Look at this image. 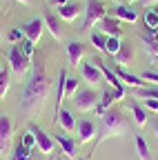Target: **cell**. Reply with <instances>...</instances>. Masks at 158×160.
<instances>
[{"mask_svg": "<svg viewBox=\"0 0 158 160\" xmlns=\"http://www.w3.org/2000/svg\"><path fill=\"white\" fill-rule=\"evenodd\" d=\"M51 91V80L47 76V69L43 62H33L31 71L27 76V82L23 89V100H20V109L25 113H36L47 105V98Z\"/></svg>", "mask_w": 158, "mask_h": 160, "instance_id": "6da1fadb", "label": "cell"}, {"mask_svg": "<svg viewBox=\"0 0 158 160\" xmlns=\"http://www.w3.org/2000/svg\"><path fill=\"white\" fill-rule=\"evenodd\" d=\"M129 129V122L120 109H107L103 116H100V127L96 131V138H94V151L96 147L107 138H118V136H125Z\"/></svg>", "mask_w": 158, "mask_h": 160, "instance_id": "7a4b0ae2", "label": "cell"}, {"mask_svg": "<svg viewBox=\"0 0 158 160\" xmlns=\"http://www.w3.org/2000/svg\"><path fill=\"white\" fill-rule=\"evenodd\" d=\"M7 60H9V65H11V73H13L16 78L25 80V76H29L33 62H31L29 58L23 56V51L18 49V45H11V49H9V53H7Z\"/></svg>", "mask_w": 158, "mask_h": 160, "instance_id": "3957f363", "label": "cell"}, {"mask_svg": "<svg viewBox=\"0 0 158 160\" xmlns=\"http://www.w3.org/2000/svg\"><path fill=\"white\" fill-rule=\"evenodd\" d=\"M71 107L74 109H78L80 113H89V111H96V107H98V98L96 96V91H91V89H78L71 98Z\"/></svg>", "mask_w": 158, "mask_h": 160, "instance_id": "277c9868", "label": "cell"}, {"mask_svg": "<svg viewBox=\"0 0 158 160\" xmlns=\"http://www.w3.org/2000/svg\"><path fill=\"white\" fill-rule=\"evenodd\" d=\"M107 16V7L103 0H87V9H85V22L80 29H89L91 25H98L100 20Z\"/></svg>", "mask_w": 158, "mask_h": 160, "instance_id": "5b68a950", "label": "cell"}, {"mask_svg": "<svg viewBox=\"0 0 158 160\" xmlns=\"http://www.w3.org/2000/svg\"><path fill=\"white\" fill-rule=\"evenodd\" d=\"M29 131H31V133H33V138H36V147L40 149L43 153H47V156H49V153L54 151V142H56V140H54L49 133H45L40 127H36V125H29Z\"/></svg>", "mask_w": 158, "mask_h": 160, "instance_id": "8992f818", "label": "cell"}, {"mask_svg": "<svg viewBox=\"0 0 158 160\" xmlns=\"http://www.w3.org/2000/svg\"><path fill=\"white\" fill-rule=\"evenodd\" d=\"M91 62H94L98 69H100L103 78L107 80V82H109L114 89H123V82H120V78L116 76V71H114L111 67H107V65H105V60H103V58H96V56H94V58H91Z\"/></svg>", "mask_w": 158, "mask_h": 160, "instance_id": "52a82bcc", "label": "cell"}, {"mask_svg": "<svg viewBox=\"0 0 158 160\" xmlns=\"http://www.w3.org/2000/svg\"><path fill=\"white\" fill-rule=\"evenodd\" d=\"M76 131H78V145H85V142H91L96 138V125L91 120H78L76 125Z\"/></svg>", "mask_w": 158, "mask_h": 160, "instance_id": "ba28073f", "label": "cell"}, {"mask_svg": "<svg viewBox=\"0 0 158 160\" xmlns=\"http://www.w3.org/2000/svg\"><path fill=\"white\" fill-rule=\"evenodd\" d=\"M56 142H58V147H60V151H63V156L65 158H69V160H74L76 158V149H78V140H74V138H69V136H65V133H56Z\"/></svg>", "mask_w": 158, "mask_h": 160, "instance_id": "9c48e42d", "label": "cell"}, {"mask_svg": "<svg viewBox=\"0 0 158 160\" xmlns=\"http://www.w3.org/2000/svg\"><path fill=\"white\" fill-rule=\"evenodd\" d=\"M98 27H100V31L105 36H114V38H120L123 29H120V20L118 18H111V16H105L100 22H98Z\"/></svg>", "mask_w": 158, "mask_h": 160, "instance_id": "30bf717a", "label": "cell"}, {"mask_svg": "<svg viewBox=\"0 0 158 160\" xmlns=\"http://www.w3.org/2000/svg\"><path fill=\"white\" fill-rule=\"evenodd\" d=\"M43 27H45V22L36 18V20H29V22L23 27V33H25L27 40H31V42L36 45L38 40H40V36H43Z\"/></svg>", "mask_w": 158, "mask_h": 160, "instance_id": "8fae6325", "label": "cell"}, {"mask_svg": "<svg viewBox=\"0 0 158 160\" xmlns=\"http://www.w3.org/2000/svg\"><path fill=\"white\" fill-rule=\"evenodd\" d=\"M116 76L120 78V82H125V85H129V87H134V89L147 87V80H143L140 76L129 73V71H127V69H123V67H116Z\"/></svg>", "mask_w": 158, "mask_h": 160, "instance_id": "7c38bea8", "label": "cell"}, {"mask_svg": "<svg viewBox=\"0 0 158 160\" xmlns=\"http://www.w3.org/2000/svg\"><path fill=\"white\" fill-rule=\"evenodd\" d=\"M138 36H140L143 45H145V49H147V53H149V58H151V62L158 65V38L151 36V33H147V31H140Z\"/></svg>", "mask_w": 158, "mask_h": 160, "instance_id": "4fadbf2b", "label": "cell"}, {"mask_svg": "<svg viewBox=\"0 0 158 160\" xmlns=\"http://www.w3.org/2000/svg\"><path fill=\"white\" fill-rule=\"evenodd\" d=\"M67 56H69V65L78 67V62H80L83 56H85V45L78 42V40H71V42L67 45Z\"/></svg>", "mask_w": 158, "mask_h": 160, "instance_id": "5bb4252c", "label": "cell"}, {"mask_svg": "<svg viewBox=\"0 0 158 160\" xmlns=\"http://www.w3.org/2000/svg\"><path fill=\"white\" fill-rule=\"evenodd\" d=\"M80 73H83V78H85V82H89V85H98V82L103 80L100 69H98L94 62H85V65L80 67Z\"/></svg>", "mask_w": 158, "mask_h": 160, "instance_id": "9a60e30c", "label": "cell"}, {"mask_svg": "<svg viewBox=\"0 0 158 160\" xmlns=\"http://www.w3.org/2000/svg\"><path fill=\"white\" fill-rule=\"evenodd\" d=\"M127 107H129V111H131L134 125L143 129V127L147 125V109H145V107H140L138 102H134V100H131V102H127Z\"/></svg>", "mask_w": 158, "mask_h": 160, "instance_id": "2e32d148", "label": "cell"}, {"mask_svg": "<svg viewBox=\"0 0 158 160\" xmlns=\"http://www.w3.org/2000/svg\"><path fill=\"white\" fill-rule=\"evenodd\" d=\"M111 58H114V65H116V67H123V69H125L127 65L134 62V49H131L129 45H123L120 51H118L116 56H111Z\"/></svg>", "mask_w": 158, "mask_h": 160, "instance_id": "e0dca14e", "label": "cell"}, {"mask_svg": "<svg viewBox=\"0 0 158 160\" xmlns=\"http://www.w3.org/2000/svg\"><path fill=\"white\" fill-rule=\"evenodd\" d=\"M11 65L9 60L7 62H0V98H5L7 91H9V82H11Z\"/></svg>", "mask_w": 158, "mask_h": 160, "instance_id": "ac0fdd59", "label": "cell"}, {"mask_svg": "<svg viewBox=\"0 0 158 160\" xmlns=\"http://www.w3.org/2000/svg\"><path fill=\"white\" fill-rule=\"evenodd\" d=\"M56 125H60L65 131H76V120H74V116H71V111H67V109H60V111H56Z\"/></svg>", "mask_w": 158, "mask_h": 160, "instance_id": "d6986e66", "label": "cell"}, {"mask_svg": "<svg viewBox=\"0 0 158 160\" xmlns=\"http://www.w3.org/2000/svg\"><path fill=\"white\" fill-rule=\"evenodd\" d=\"M13 138V127H11V120L7 116H0V147H5L11 142Z\"/></svg>", "mask_w": 158, "mask_h": 160, "instance_id": "ffe728a7", "label": "cell"}, {"mask_svg": "<svg viewBox=\"0 0 158 160\" xmlns=\"http://www.w3.org/2000/svg\"><path fill=\"white\" fill-rule=\"evenodd\" d=\"M45 27L49 29V33H51L56 40L63 38V31H60V18H58L56 13H51V11L45 13Z\"/></svg>", "mask_w": 158, "mask_h": 160, "instance_id": "44dd1931", "label": "cell"}, {"mask_svg": "<svg viewBox=\"0 0 158 160\" xmlns=\"http://www.w3.org/2000/svg\"><path fill=\"white\" fill-rule=\"evenodd\" d=\"M116 102L114 100V89H105L103 91V96H100V100H98V107H96V113L98 116H103L107 109H111V105Z\"/></svg>", "mask_w": 158, "mask_h": 160, "instance_id": "7402d4cb", "label": "cell"}, {"mask_svg": "<svg viewBox=\"0 0 158 160\" xmlns=\"http://www.w3.org/2000/svg\"><path fill=\"white\" fill-rule=\"evenodd\" d=\"M78 5H74V2H67V5H63V7H58V18L60 20H67V22H71V20H76L78 18Z\"/></svg>", "mask_w": 158, "mask_h": 160, "instance_id": "603a6c76", "label": "cell"}, {"mask_svg": "<svg viewBox=\"0 0 158 160\" xmlns=\"http://www.w3.org/2000/svg\"><path fill=\"white\" fill-rule=\"evenodd\" d=\"M114 13H116L118 20H127V22H136V20H138L136 9H131V7H127V5H118V7L114 9Z\"/></svg>", "mask_w": 158, "mask_h": 160, "instance_id": "cb8c5ba5", "label": "cell"}, {"mask_svg": "<svg viewBox=\"0 0 158 160\" xmlns=\"http://www.w3.org/2000/svg\"><path fill=\"white\" fill-rule=\"evenodd\" d=\"M136 153H138V160H154L149 153V145L145 142L143 136H136Z\"/></svg>", "mask_w": 158, "mask_h": 160, "instance_id": "d4e9b609", "label": "cell"}, {"mask_svg": "<svg viewBox=\"0 0 158 160\" xmlns=\"http://www.w3.org/2000/svg\"><path fill=\"white\" fill-rule=\"evenodd\" d=\"M65 80H67V71L60 69V76H58V100H56V111H60V102L65 100Z\"/></svg>", "mask_w": 158, "mask_h": 160, "instance_id": "484cf974", "label": "cell"}, {"mask_svg": "<svg viewBox=\"0 0 158 160\" xmlns=\"http://www.w3.org/2000/svg\"><path fill=\"white\" fill-rule=\"evenodd\" d=\"M107 38L109 36H105L100 29H98V31H94L91 33V45L98 49V51H105V45H107Z\"/></svg>", "mask_w": 158, "mask_h": 160, "instance_id": "4316f807", "label": "cell"}, {"mask_svg": "<svg viewBox=\"0 0 158 160\" xmlns=\"http://www.w3.org/2000/svg\"><path fill=\"white\" fill-rule=\"evenodd\" d=\"M18 45V49L23 51V56L25 58H29V60H33V49H36V45L31 42V40H27V38H23L20 42H16Z\"/></svg>", "mask_w": 158, "mask_h": 160, "instance_id": "83f0119b", "label": "cell"}, {"mask_svg": "<svg viewBox=\"0 0 158 160\" xmlns=\"http://www.w3.org/2000/svg\"><path fill=\"white\" fill-rule=\"evenodd\" d=\"M120 47H123L120 38H114V36H109V38H107V45H105V53H109V56H116L118 51H120Z\"/></svg>", "mask_w": 158, "mask_h": 160, "instance_id": "f1b7e54d", "label": "cell"}, {"mask_svg": "<svg viewBox=\"0 0 158 160\" xmlns=\"http://www.w3.org/2000/svg\"><path fill=\"white\" fill-rule=\"evenodd\" d=\"M136 93L140 96L143 100L145 98H154L158 100V85H149V87H140V89H136Z\"/></svg>", "mask_w": 158, "mask_h": 160, "instance_id": "f546056e", "label": "cell"}, {"mask_svg": "<svg viewBox=\"0 0 158 160\" xmlns=\"http://www.w3.org/2000/svg\"><path fill=\"white\" fill-rule=\"evenodd\" d=\"M11 160H31V149H27V147L20 142V145H18V147L13 149Z\"/></svg>", "mask_w": 158, "mask_h": 160, "instance_id": "4dcf8cb0", "label": "cell"}, {"mask_svg": "<svg viewBox=\"0 0 158 160\" xmlns=\"http://www.w3.org/2000/svg\"><path fill=\"white\" fill-rule=\"evenodd\" d=\"M76 91H78V78H67L65 80V100L71 98Z\"/></svg>", "mask_w": 158, "mask_h": 160, "instance_id": "1f68e13d", "label": "cell"}, {"mask_svg": "<svg viewBox=\"0 0 158 160\" xmlns=\"http://www.w3.org/2000/svg\"><path fill=\"white\" fill-rule=\"evenodd\" d=\"M20 142H23L27 149H33V147H36V138H33V133H31V131H25V133H23V138H20Z\"/></svg>", "mask_w": 158, "mask_h": 160, "instance_id": "d6a6232c", "label": "cell"}, {"mask_svg": "<svg viewBox=\"0 0 158 160\" xmlns=\"http://www.w3.org/2000/svg\"><path fill=\"white\" fill-rule=\"evenodd\" d=\"M140 78H143V80H147V82H154V85H158V71H145Z\"/></svg>", "mask_w": 158, "mask_h": 160, "instance_id": "836d02e7", "label": "cell"}, {"mask_svg": "<svg viewBox=\"0 0 158 160\" xmlns=\"http://www.w3.org/2000/svg\"><path fill=\"white\" fill-rule=\"evenodd\" d=\"M9 40H11V42L16 45V42H20V40H23V29H13V31H9V36H7Z\"/></svg>", "mask_w": 158, "mask_h": 160, "instance_id": "e575fe53", "label": "cell"}, {"mask_svg": "<svg viewBox=\"0 0 158 160\" xmlns=\"http://www.w3.org/2000/svg\"><path fill=\"white\" fill-rule=\"evenodd\" d=\"M145 109H147V111H158V100L145 98Z\"/></svg>", "mask_w": 158, "mask_h": 160, "instance_id": "d590c367", "label": "cell"}, {"mask_svg": "<svg viewBox=\"0 0 158 160\" xmlns=\"http://www.w3.org/2000/svg\"><path fill=\"white\" fill-rule=\"evenodd\" d=\"M140 2H143V7H147V9H149L151 5H156V2H158V0H140Z\"/></svg>", "mask_w": 158, "mask_h": 160, "instance_id": "8d00e7d4", "label": "cell"}, {"mask_svg": "<svg viewBox=\"0 0 158 160\" xmlns=\"http://www.w3.org/2000/svg\"><path fill=\"white\" fill-rule=\"evenodd\" d=\"M51 2H54L56 7H63V5H67V0H51Z\"/></svg>", "mask_w": 158, "mask_h": 160, "instance_id": "74e56055", "label": "cell"}, {"mask_svg": "<svg viewBox=\"0 0 158 160\" xmlns=\"http://www.w3.org/2000/svg\"><path fill=\"white\" fill-rule=\"evenodd\" d=\"M18 2H20V5H29V2H31V0H18Z\"/></svg>", "mask_w": 158, "mask_h": 160, "instance_id": "f35d334b", "label": "cell"}, {"mask_svg": "<svg viewBox=\"0 0 158 160\" xmlns=\"http://www.w3.org/2000/svg\"><path fill=\"white\" fill-rule=\"evenodd\" d=\"M154 133H156V138H158V122L154 125Z\"/></svg>", "mask_w": 158, "mask_h": 160, "instance_id": "ab89813d", "label": "cell"}, {"mask_svg": "<svg viewBox=\"0 0 158 160\" xmlns=\"http://www.w3.org/2000/svg\"><path fill=\"white\" fill-rule=\"evenodd\" d=\"M0 38H3V27H0Z\"/></svg>", "mask_w": 158, "mask_h": 160, "instance_id": "60d3db41", "label": "cell"}, {"mask_svg": "<svg viewBox=\"0 0 158 160\" xmlns=\"http://www.w3.org/2000/svg\"><path fill=\"white\" fill-rule=\"evenodd\" d=\"M129 2H134V0H129Z\"/></svg>", "mask_w": 158, "mask_h": 160, "instance_id": "b9f144b4", "label": "cell"}, {"mask_svg": "<svg viewBox=\"0 0 158 160\" xmlns=\"http://www.w3.org/2000/svg\"><path fill=\"white\" fill-rule=\"evenodd\" d=\"M0 149H3V147H0Z\"/></svg>", "mask_w": 158, "mask_h": 160, "instance_id": "7bdbcfd3", "label": "cell"}]
</instances>
